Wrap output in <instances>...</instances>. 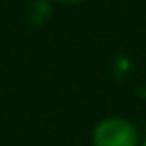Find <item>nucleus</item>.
<instances>
[{
    "mask_svg": "<svg viewBox=\"0 0 146 146\" xmlns=\"http://www.w3.org/2000/svg\"><path fill=\"white\" fill-rule=\"evenodd\" d=\"M58 2H64V4H77V2H82V0H58Z\"/></svg>",
    "mask_w": 146,
    "mask_h": 146,
    "instance_id": "nucleus-2",
    "label": "nucleus"
},
{
    "mask_svg": "<svg viewBox=\"0 0 146 146\" xmlns=\"http://www.w3.org/2000/svg\"><path fill=\"white\" fill-rule=\"evenodd\" d=\"M139 135L133 124L122 118H109L94 131L96 146H137Z\"/></svg>",
    "mask_w": 146,
    "mask_h": 146,
    "instance_id": "nucleus-1",
    "label": "nucleus"
},
{
    "mask_svg": "<svg viewBox=\"0 0 146 146\" xmlns=\"http://www.w3.org/2000/svg\"><path fill=\"white\" fill-rule=\"evenodd\" d=\"M142 146H146V141H144V144H142Z\"/></svg>",
    "mask_w": 146,
    "mask_h": 146,
    "instance_id": "nucleus-3",
    "label": "nucleus"
}]
</instances>
